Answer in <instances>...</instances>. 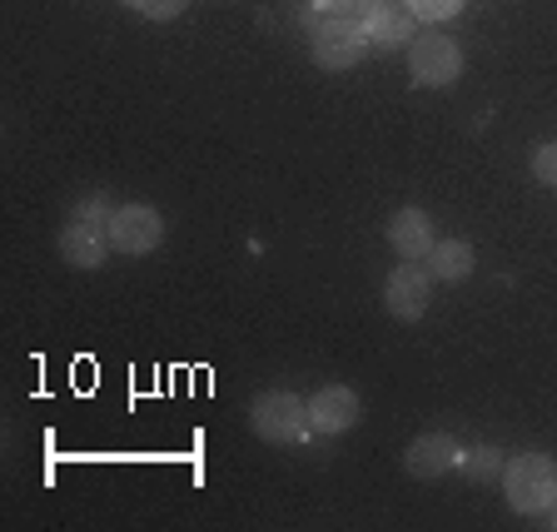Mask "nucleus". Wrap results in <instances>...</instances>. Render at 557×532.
Here are the masks:
<instances>
[{
	"mask_svg": "<svg viewBox=\"0 0 557 532\" xmlns=\"http://www.w3.org/2000/svg\"><path fill=\"white\" fill-rule=\"evenodd\" d=\"M458 458H463V448H458L448 433H423V438L408 443L404 468H408V478H423V483H433V478L453 473V468H458Z\"/></svg>",
	"mask_w": 557,
	"mask_h": 532,
	"instance_id": "obj_8",
	"label": "nucleus"
},
{
	"mask_svg": "<svg viewBox=\"0 0 557 532\" xmlns=\"http://www.w3.org/2000/svg\"><path fill=\"white\" fill-rule=\"evenodd\" d=\"M533 174H537V185H553L557 189V139L533 150Z\"/></svg>",
	"mask_w": 557,
	"mask_h": 532,
	"instance_id": "obj_16",
	"label": "nucleus"
},
{
	"mask_svg": "<svg viewBox=\"0 0 557 532\" xmlns=\"http://www.w3.org/2000/svg\"><path fill=\"white\" fill-rule=\"evenodd\" d=\"M104 234H110V249H120V255H150L164 239V220L150 205H115Z\"/></svg>",
	"mask_w": 557,
	"mask_h": 532,
	"instance_id": "obj_5",
	"label": "nucleus"
},
{
	"mask_svg": "<svg viewBox=\"0 0 557 532\" xmlns=\"http://www.w3.org/2000/svg\"><path fill=\"white\" fill-rule=\"evenodd\" d=\"M110 214H115V205H110L104 195H81L75 205H70V220L90 224V230H110Z\"/></svg>",
	"mask_w": 557,
	"mask_h": 532,
	"instance_id": "obj_14",
	"label": "nucleus"
},
{
	"mask_svg": "<svg viewBox=\"0 0 557 532\" xmlns=\"http://www.w3.org/2000/svg\"><path fill=\"white\" fill-rule=\"evenodd\" d=\"M309 5L319 15H354V5H359V0H309Z\"/></svg>",
	"mask_w": 557,
	"mask_h": 532,
	"instance_id": "obj_18",
	"label": "nucleus"
},
{
	"mask_svg": "<svg viewBox=\"0 0 557 532\" xmlns=\"http://www.w3.org/2000/svg\"><path fill=\"white\" fill-rule=\"evenodd\" d=\"M503 493L518 512H547L557 503V463L547 453H518L503 463Z\"/></svg>",
	"mask_w": 557,
	"mask_h": 532,
	"instance_id": "obj_1",
	"label": "nucleus"
},
{
	"mask_svg": "<svg viewBox=\"0 0 557 532\" xmlns=\"http://www.w3.org/2000/svg\"><path fill=\"white\" fill-rule=\"evenodd\" d=\"M408 75L423 90H438V85H453L463 75V50L448 35H413L408 40Z\"/></svg>",
	"mask_w": 557,
	"mask_h": 532,
	"instance_id": "obj_3",
	"label": "nucleus"
},
{
	"mask_svg": "<svg viewBox=\"0 0 557 532\" xmlns=\"http://www.w3.org/2000/svg\"><path fill=\"white\" fill-rule=\"evenodd\" d=\"M354 21L363 25L369 46L398 50L404 40H413V21H418V15L408 11V5H398V0H359V5H354Z\"/></svg>",
	"mask_w": 557,
	"mask_h": 532,
	"instance_id": "obj_6",
	"label": "nucleus"
},
{
	"mask_svg": "<svg viewBox=\"0 0 557 532\" xmlns=\"http://www.w3.org/2000/svg\"><path fill=\"white\" fill-rule=\"evenodd\" d=\"M249 429L264 443H304L313 433L309 423V398H294L284 388H269V394L255 398L249 408Z\"/></svg>",
	"mask_w": 557,
	"mask_h": 532,
	"instance_id": "obj_2",
	"label": "nucleus"
},
{
	"mask_svg": "<svg viewBox=\"0 0 557 532\" xmlns=\"http://www.w3.org/2000/svg\"><path fill=\"white\" fill-rule=\"evenodd\" d=\"M473 264H478V255L468 239H438L429 255V274L443 279V284H463L473 274Z\"/></svg>",
	"mask_w": 557,
	"mask_h": 532,
	"instance_id": "obj_12",
	"label": "nucleus"
},
{
	"mask_svg": "<svg viewBox=\"0 0 557 532\" xmlns=\"http://www.w3.org/2000/svg\"><path fill=\"white\" fill-rule=\"evenodd\" d=\"M129 5H135L145 21H174V15L185 11L189 0H129Z\"/></svg>",
	"mask_w": 557,
	"mask_h": 532,
	"instance_id": "obj_17",
	"label": "nucleus"
},
{
	"mask_svg": "<svg viewBox=\"0 0 557 532\" xmlns=\"http://www.w3.org/2000/svg\"><path fill=\"white\" fill-rule=\"evenodd\" d=\"M104 249H110V234L104 230H90V224H75V220L60 230V259L70 269H95L104 259Z\"/></svg>",
	"mask_w": 557,
	"mask_h": 532,
	"instance_id": "obj_11",
	"label": "nucleus"
},
{
	"mask_svg": "<svg viewBox=\"0 0 557 532\" xmlns=\"http://www.w3.org/2000/svg\"><path fill=\"white\" fill-rule=\"evenodd\" d=\"M429 299H433V274L418 269V259H404V264L388 274V284H383V304H388V313L404 319V324L423 319V313H429Z\"/></svg>",
	"mask_w": 557,
	"mask_h": 532,
	"instance_id": "obj_7",
	"label": "nucleus"
},
{
	"mask_svg": "<svg viewBox=\"0 0 557 532\" xmlns=\"http://www.w3.org/2000/svg\"><path fill=\"white\" fill-rule=\"evenodd\" d=\"M363 46H369V35L354 15H324V25L309 35V55L324 70H354L363 60Z\"/></svg>",
	"mask_w": 557,
	"mask_h": 532,
	"instance_id": "obj_4",
	"label": "nucleus"
},
{
	"mask_svg": "<svg viewBox=\"0 0 557 532\" xmlns=\"http://www.w3.org/2000/svg\"><path fill=\"white\" fill-rule=\"evenodd\" d=\"M553 528H557V508H553Z\"/></svg>",
	"mask_w": 557,
	"mask_h": 532,
	"instance_id": "obj_19",
	"label": "nucleus"
},
{
	"mask_svg": "<svg viewBox=\"0 0 557 532\" xmlns=\"http://www.w3.org/2000/svg\"><path fill=\"white\" fill-rule=\"evenodd\" d=\"M388 244L398 249V259H429L438 234H433V220L423 209H398L388 220Z\"/></svg>",
	"mask_w": 557,
	"mask_h": 532,
	"instance_id": "obj_10",
	"label": "nucleus"
},
{
	"mask_svg": "<svg viewBox=\"0 0 557 532\" xmlns=\"http://www.w3.org/2000/svg\"><path fill=\"white\" fill-rule=\"evenodd\" d=\"M468 0H408V11L418 15V21H429V25H443V21H453V15L463 11Z\"/></svg>",
	"mask_w": 557,
	"mask_h": 532,
	"instance_id": "obj_15",
	"label": "nucleus"
},
{
	"mask_svg": "<svg viewBox=\"0 0 557 532\" xmlns=\"http://www.w3.org/2000/svg\"><path fill=\"white\" fill-rule=\"evenodd\" d=\"M458 468H463L468 483H503V453L498 448H468L463 458H458Z\"/></svg>",
	"mask_w": 557,
	"mask_h": 532,
	"instance_id": "obj_13",
	"label": "nucleus"
},
{
	"mask_svg": "<svg viewBox=\"0 0 557 532\" xmlns=\"http://www.w3.org/2000/svg\"><path fill=\"white\" fill-rule=\"evenodd\" d=\"M309 423L313 433H348L359 423V394L348 383H329L309 398Z\"/></svg>",
	"mask_w": 557,
	"mask_h": 532,
	"instance_id": "obj_9",
	"label": "nucleus"
}]
</instances>
